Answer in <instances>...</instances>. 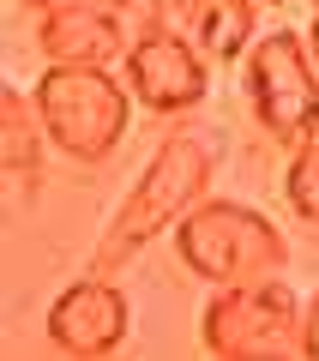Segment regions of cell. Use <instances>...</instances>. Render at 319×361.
Here are the masks:
<instances>
[{
  "label": "cell",
  "instance_id": "6da1fadb",
  "mask_svg": "<svg viewBox=\"0 0 319 361\" xmlns=\"http://www.w3.org/2000/svg\"><path fill=\"white\" fill-rule=\"evenodd\" d=\"M217 163H223V139H217V133H199V127L163 133V145L145 157V169L133 175V187L121 193V205L109 211L102 235L90 241L85 271H97V277H121L151 241L175 235V223L187 217L199 199H211Z\"/></svg>",
  "mask_w": 319,
  "mask_h": 361
},
{
  "label": "cell",
  "instance_id": "7a4b0ae2",
  "mask_svg": "<svg viewBox=\"0 0 319 361\" xmlns=\"http://www.w3.org/2000/svg\"><path fill=\"white\" fill-rule=\"evenodd\" d=\"M42 109V127H49L54 151L66 163H109V157L127 145L133 133V85L121 78V66H66V61H42L37 85H30Z\"/></svg>",
  "mask_w": 319,
  "mask_h": 361
},
{
  "label": "cell",
  "instance_id": "3957f363",
  "mask_svg": "<svg viewBox=\"0 0 319 361\" xmlns=\"http://www.w3.org/2000/svg\"><path fill=\"white\" fill-rule=\"evenodd\" d=\"M175 259L199 277V283H259V277H289V235L265 217L259 205L241 199H199L187 217L175 223Z\"/></svg>",
  "mask_w": 319,
  "mask_h": 361
},
{
  "label": "cell",
  "instance_id": "277c9868",
  "mask_svg": "<svg viewBox=\"0 0 319 361\" xmlns=\"http://www.w3.org/2000/svg\"><path fill=\"white\" fill-rule=\"evenodd\" d=\"M307 337V301L283 277L223 283L199 307V343L217 361H289Z\"/></svg>",
  "mask_w": 319,
  "mask_h": 361
},
{
  "label": "cell",
  "instance_id": "5b68a950",
  "mask_svg": "<svg viewBox=\"0 0 319 361\" xmlns=\"http://www.w3.org/2000/svg\"><path fill=\"white\" fill-rule=\"evenodd\" d=\"M241 97L253 109L259 133L277 145H301L319 133V61L307 49V30H259L241 61Z\"/></svg>",
  "mask_w": 319,
  "mask_h": 361
},
{
  "label": "cell",
  "instance_id": "8992f818",
  "mask_svg": "<svg viewBox=\"0 0 319 361\" xmlns=\"http://www.w3.org/2000/svg\"><path fill=\"white\" fill-rule=\"evenodd\" d=\"M211 66L217 61H211L181 25H157V30H139V37H133L127 61H121V78L133 85L139 109L175 121V115L205 109V97H211Z\"/></svg>",
  "mask_w": 319,
  "mask_h": 361
},
{
  "label": "cell",
  "instance_id": "52a82bcc",
  "mask_svg": "<svg viewBox=\"0 0 319 361\" xmlns=\"http://www.w3.org/2000/svg\"><path fill=\"white\" fill-rule=\"evenodd\" d=\"M127 331H133L127 289H121L115 277H97V271L73 277V283L49 301V313H42V337H49L61 355H73V361L115 355V349L127 343Z\"/></svg>",
  "mask_w": 319,
  "mask_h": 361
},
{
  "label": "cell",
  "instance_id": "ba28073f",
  "mask_svg": "<svg viewBox=\"0 0 319 361\" xmlns=\"http://www.w3.org/2000/svg\"><path fill=\"white\" fill-rule=\"evenodd\" d=\"M42 61H66V66H121L133 49L127 18L109 0H61L42 18H30Z\"/></svg>",
  "mask_w": 319,
  "mask_h": 361
},
{
  "label": "cell",
  "instance_id": "9c48e42d",
  "mask_svg": "<svg viewBox=\"0 0 319 361\" xmlns=\"http://www.w3.org/2000/svg\"><path fill=\"white\" fill-rule=\"evenodd\" d=\"M49 127H42V109L25 85L0 90V163H6V180L18 187V199H30L42 187V169H49Z\"/></svg>",
  "mask_w": 319,
  "mask_h": 361
},
{
  "label": "cell",
  "instance_id": "30bf717a",
  "mask_svg": "<svg viewBox=\"0 0 319 361\" xmlns=\"http://www.w3.org/2000/svg\"><path fill=\"white\" fill-rule=\"evenodd\" d=\"M181 30L217 66H241L247 49L259 42V0H193Z\"/></svg>",
  "mask_w": 319,
  "mask_h": 361
},
{
  "label": "cell",
  "instance_id": "8fae6325",
  "mask_svg": "<svg viewBox=\"0 0 319 361\" xmlns=\"http://www.w3.org/2000/svg\"><path fill=\"white\" fill-rule=\"evenodd\" d=\"M283 205L295 211V223L319 229V133L301 145H289V163H283Z\"/></svg>",
  "mask_w": 319,
  "mask_h": 361
},
{
  "label": "cell",
  "instance_id": "7c38bea8",
  "mask_svg": "<svg viewBox=\"0 0 319 361\" xmlns=\"http://www.w3.org/2000/svg\"><path fill=\"white\" fill-rule=\"evenodd\" d=\"M121 18H127V30L139 37V30H157V25H187V6L193 0H109Z\"/></svg>",
  "mask_w": 319,
  "mask_h": 361
},
{
  "label": "cell",
  "instance_id": "4fadbf2b",
  "mask_svg": "<svg viewBox=\"0 0 319 361\" xmlns=\"http://www.w3.org/2000/svg\"><path fill=\"white\" fill-rule=\"evenodd\" d=\"M301 355L319 361V289L307 295V337H301Z\"/></svg>",
  "mask_w": 319,
  "mask_h": 361
},
{
  "label": "cell",
  "instance_id": "5bb4252c",
  "mask_svg": "<svg viewBox=\"0 0 319 361\" xmlns=\"http://www.w3.org/2000/svg\"><path fill=\"white\" fill-rule=\"evenodd\" d=\"M301 30H307V49H313V61H319V6L307 13V25H301Z\"/></svg>",
  "mask_w": 319,
  "mask_h": 361
},
{
  "label": "cell",
  "instance_id": "9a60e30c",
  "mask_svg": "<svg viewBox=\"0 0 319 361\" xmlns=\"http://www.w3.org/2000/svg\"><path fill=\"white\" fill-rule=\"evenodd\" d=\"M13 6H18V13H30V18H42L49 6H61V0H13Z\"/></svg>",
  "mask_w": 319,
  "mask_h": 361
},
{
  "label": "cell",
  "instance_id": "2e32d148",
  "mask_svg": "<svg viewBox=\"0 0 319 361\" xmlns=\"http://www.w3.org/2000/svg\"><path fill=\"white\" fill-rule=\"evenodd\" d=\"M259 6H289V0H259Z\"/></svg>",
  "mask_w": 319,
  "mask_h": 361
},
{
  "label": "cell",
  "instance_id": "e0dca14e",
  "mask_svg": "<svg viewBox=\"0 0 319 361\" xmlns=\"http://www.w3.org/2000/svg\"><path fill=\"white\" fill-rule=\"evenodd\" d=\"M307 6H319V0H307Z\"/></svg>",
  "mask_w": 319,
  "mask_h": 361
}]
</instances>
